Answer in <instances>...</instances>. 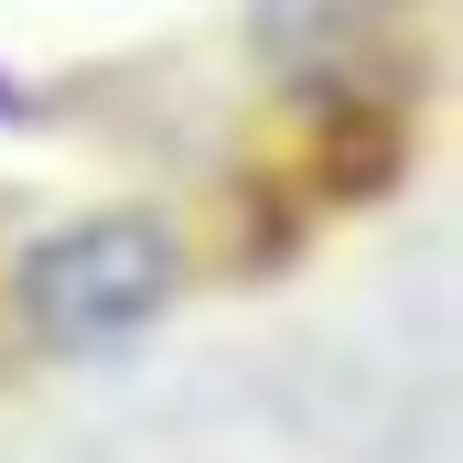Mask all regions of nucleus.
Instances as JSON below:
<instances>
[{"instance_id":"f03ea898","label":"nucleus","mask_w":463,"mask_h":463,"mask_svg":"<svg viewBox=\"0 0 463 463\" xmlns=\"http://www.w3.org/2000/svg\"><path fill=\"white\" fill-rule=\"evenodd\" d=\"M248 43L269 87H291L302 109L410 98V0H248Z\"/></svg>"},{"instance_id":"f257e3e1","label":"nucleus","mask_w":463,"mask_h":463,"mask_svg":"<svg viewBox=\"0 0 463 463\" xmlns=\"http://www.w3.org/2000/svg\"><path fill=\"white\" fill-rule=\"evenodd\" d=\"M194 280V248L162 205H87L22 237L11 259V324L33 355H129Z\"/></svg>"}]
</instances>
